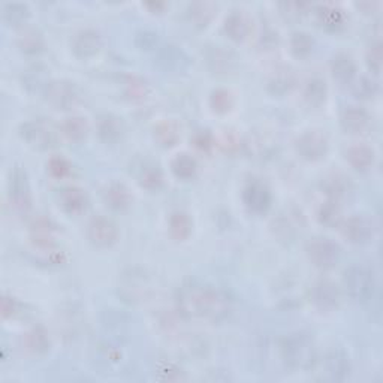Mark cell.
Here are the masks:
<instances>
[{
  "label": "cell",
  "instance_id": "obj_1",
  "mask_svg": "<svg viewBox=\"0 0 383 383\" xmlns=\"http://www.w3.org/2000/svg\"><path fill=\"white\" fill-rule=\"evenodd\" d=\"M175 301L182 316L187 319L205 318L218 322L225 319L231 310V299L225 292L196 282L183 284Z\"/></svg>",
  "mask_w": 383,
  "mask_h": 383
},
{
  "label": "cell",
  "instance_id": "obj_2",
  "mask_svg": "<svg viewBox=\"0 0 383 383\" xmlns=\"http://www.w3.org/2000/svg\"><path fill=\"white\" fill-rule=\"evenodd\" d=\"M282 358L291 368L309 370L316 362V346L313 338L306 333L286 335L280 345Z\"/></svg>",
  "mask_w": 383,
  "mask_h": 383
},
{
  "label": "cell",
  "instance_id": "obj_3",
  "mask_svg": "<svg viewBox=\"0 0 383 383\" xmlns=\"http://www.w3.org/2000/svg\"><path fill=\"white\" fill-rule=\"evenodd\" d=\"M343 283L349 296L358 303L372 299L376 291V277L372 270L362 265H352L345 271Z\"/></svg>",
  "mask_w": 383,
  "mask_h": 383
},
{
  "label": "cell",
  "instance_id": "obj_4",
  "mask_svg": "<svg viewBox=\"0 0 383 383\" xmlns=\"http://www.w3.org/2000/svg\"><path fill=\"white\" fill-rule=\"evenodd\" d=\"M21 138L36 150H48L56 147L59 141V133L52 123L47 118L27 120L20 126Z\"/></svg>",
  "mask_w": 383,
  "mask_h": 383
},
{
  "label": "cell",
  "instance_id": "obj_5",
  "mask_svg": "<svg viewBox=\"0 0 383 383\" xmlns=\"http://www.w3.org/2000/svg\"><path fill=\"white\" fill-rule=\"evenodd\" d=\"M306 252L310 262L321 270L334 268L341 256L340 245L325 237L311 238L306 245Z\"/></svg>",
  "mask_w": 383,
  "mask_h": 383
},
{
  "label": "cell",
  "instance_id": "obj_6",
  "mask_svg": "<svg viewBox=\"0 0 383 383\" xmlns=\"http://www.w3.org/2000/svg\"><path fill=\"white\" fill-rule=\"evenodd\" d=\"M9 199L18 213H27L32 207L30 184L27 172L21 167H16L9 174Z\"/></svg>",
  "mask_w": 383,
  "mask_h": 383
},
{
  "label": "cell",
  "instance_id": "obj_7",
  "mask_svg": "<svg viewBox=\"0 0 383 383\" xmlns=\"http://www.w3.org/2000/svg\"><path fill=\"white\" fill-rule=\"evenodd\" d=\"M296 153L309 162L322 160L328 153L326 136L318 131H307L295 141Z\"/></svg>",
  "mask_w": 383,
  "mask_h": 383
},
{
  "label": "cell",
  "instance_id": "obj_8",
  "mask_svg": "<svg viewBox=\"0 0 383 383\" xmlns=\"http://www.w3.org/2000/svg\"><path fill=\"white\" fill-rule=\"evenodd\" d=\"M118 231L113 221L104 217L96 216L87 225V238L96 248H111V245L117 241Z\"/></svg>",
  "mask_w": 383,
  "mask_h": 383
},
{
  "label": "cell",
  "instance_id": "obj_9",
  "mask_svg": "<svg viewBox=\"0 0 383 383\" xmlns=\"http://www.w3.org/2000/svg\"><path fill=\"white\" fill-rule=\"evenodd\" d=\"M45 99L50 105L57 109H70L77 98V87L71 81H65V79H52L48 83L45 91H44Z\"/></svg>",
  "mask_w": 383,
  "mask_h": 383
},
{
  "label": "cell",
  "instance_id": "obj_10",
  "mask_svg": "<svg viewBox=\"0 0 383 383\" xmlns=\"http://www.w3.org/2000/svg\"><path fill=\"white\" fill-rule=\"evenodd\" d=\"M243 201L250 213L264 214L270 210L272 196L268 186L259 180L250 182L243 190Z\"/></svg>",
  "mask_w": 383,
  "mask_h": 383
},
{
  "label": "cell",
  "instance_id": "obj_11",
  "mask_svg": "<svg viewBox=\"0 0 383 383\" xmlns=\"http://www.w3.org/2000/svg\"><path fill=\"white\" fill-rule=\"evenodd\" d=\"M311 303L321 311H333L340 306V289L331 280H318L310 291Z\"/></svg>",
  "mask_w": 383,
  "mask_h": 383
},
{
  "label": "cell",
  "instance_id": "obj_12",
  "mask_svg": "<svg viewBox=\"0 0 383 383\" xmlns=\"http://www.w3.org/2000/svg\"><path fill=\"white\" fill-rule=\"evenodd\" d=\"M341 232H343V237L357 245L367 244L373 237V223L368 217L365 216H352L348 221L341 223Z\"/></svg>",
  "mask_w": 383,
  "mask_h": 383
},
{
  "label": "cell",
  "instance_id": "obj_13",
  "mask_svg": "<svg viewBox=\"0 0 383 383\" xmlns=\"http://www.w3.org/2000/svg\"><path fill=\"white\" fill-rule=\"evenodd\" d=\"M71 48L79 59H89L102 48V38L94 29H81L71 39Z\"/></svg>",
  "mask_w": 383,
  "mask_h": 383
},
{
  "label": "cell",
  "instance_id": "obj_14",
  "mask_svg": "<svg viewBox=\"0 0 383 383\" xmlns=\"http://www.w3.org/2000/svg\"><path fill=\"white\" fill-rule=\"evenodd\" d=\"M156 63L165 72H183L190 65L187 54L175 45H163L157 50Z\"/></svg>",
  "mask_w": 383,
  "mask_h": 383
},
{
  "label": "cell",
  "instance_id": "obj_15",
  "mask_svg": "<svg viewBox=\"0 0 383 383\" xmlns=\"http://www.w3.org/2000/svg\"><path fill=\"white\" fill-rule=\"evenodd\" d=\"M237 56L234 51H231L221 45H213L205 51V62L209 67L216 74L231 72L237 66Z\"/></svg>",
  "mask_w": 383,
  "mask_h": 383
},
{
  "label": "cell",
  "instance_id": "obj_16",
  "mask_svg": "<svg viewBox=\"0 0 383 383\" xmlns=\"http://www.w3.org/2000/svg\"><path fill=\"white\" fill-rule=\"evenodd\" d=\"M370 116L361 106H346L340 114V125L348 133L358 135L370 126Z\"/></svg>",
  "mask_w": 383,
  "mask_h": 383
},
{
  "label": "cell",
  "instance_id": "obj_17",
  "mask_svg": "<svg viewBox=\"0 0 383 383\" xmlns=\"http://www.w3.org/2000/svg\"><path fill=\"white\" fill-rule=\"evenodd\" d=\"M244 150L250 157L264 160L276 155L277 144L274 140L270 138L268 135L255 132V133H250L249 138L244 141Z\"/></svg>",
  "mask_w": 383,
  "mask_h": 383
},
{
  "label": "cell",
  "instance_id": "obj_18",
  "mask_svg": "<svg viewBox=\"0 0 383 383\" xmlns=\"http://www.w3.org/2000/svg\"><path fill=\"white\" fill-rule=\"evenodd\" d=\"M352 372L350 360L343 350H333L325 358V374L331 380L341 382L349 377Z\"/></svg>",
  "mask_w": 383,
  "mask_h": 383
},
{
  "label": "cell",
  "instance_id": "obj_19",
  "mask_svg": "<svg viewBox=\"0 0 383 383\" xmlns=\"http://www.w3.org/2000/svg\"><path fill=\"white\" fill-rule=\"evenodd\" d=\"M17 45L24 54H38L44 50V36L35 26L23 24L17 33Z\"/></svg>",
  "mask_w": 383,
  "mask_h": 383
},
{
  "label": "cell",
  "instance_id": "obj_20",
  "mask_svg": "<svg viewBox=\"0 0 383 383\" xmlns=\"http://www.w3.org/2000/svg\"><path fill=\"white\" fill-rule=\"evenodd\" d=\"M322 190L323 194L328 196V199H334V201H341L348 198V195L352 192V184L349 177L334 172L326 175L322 180Z\"/></svg>",
  "mask_w": 383,
  "mask_h": 383
},
{
  "label": "cell",
  "instance_id": "obj_21",
  "mask_svg": "<svg viewBox=\"0 0 383 383\" xmlns=\"http://www.w3.org/2000/svg\"><path fill=\"white\" fill-rule=\"evenodd\" d=\"M96 129H98L99 138L105 144H116L117 141L121 140L123 132H125V128H123V121L114 114H104L98 118V125H96Z\"/></svg>",
  "mask_w": 383,
  "mask_h": 383
},
{
  "label": "cell",
  "instance_id": "obj_22",
  "mask_svg": "<svg viewBox=\"0 0 383 383\" xmlns=\"http://www.w3.org/2000/svg\"><path fill=\"white\" fill-rule=\"evenodd\" d=\"M59 199H60V205L63 207V210L70 214L83 213L87 209V204H89V198L84 194V190L75 186L62 189Z\"/></svg>",
  "mask_w": 383,
  "mask_h": 383
},
{
  "label": "cell",
  "instance_id": "obj_23",
  "mask_svg": "<svg viewBox=\"0 0 383 383\" xmlns=\"http://www.w3.org/2000/svg\"><path fill=\"white\" fill-rule=\"evenodd\" d=\"M225 33L232 39V40H244L250 33V21L249 18L244 16L241 11H232L229 16L225 18L223 24Z\"/></svg>",
  "mask_w": 383,
  "mask_h": 383
},
{
  "label": "cell",
  "instance_id": "obj_24",
  "mask_svg": "<svg viewBox=\"0 0 383 383\" xmlns=\"http://www.w3.org/2000/svg\"><path fill=\"white\" fill-rule=\"evenodd\" d=\"M346 159L353 170L365 172L373 167L374 163V150L365 144H355L348 148Z\"/></svg>",
  "mask_w": 383,
  "mask_h": 383
},
{
  "label": "cell",
  "instance_id": "obj_25",
  "mask_svg": "<svg viewBox=\"0 0 383 383\" xmlns=\"http://www.w3.org/2000/svg\"><path fill=\"white\" fill-rule=\"evenodd\" d=\"M331 72L338 83L348 84L352 83V79L357 75V65L349 54L337 52L331 59Z\"/></svg>",
  "mask_w": 383,
  "mask_h": 383
},
{
  "label": "cell",
  "instance_id": "obj_26",
  "mask_svg": "<svg viewBox=\"0 0 383 383\" xmlns=\"http://www.w3.org/2000/svg\"><path fill=\"white\" fill-rule=\"evenodd\" d=\"M32 243L39 249H50L54 244V225L47 217H38L30 228Z\"/></svg>",
  "mask_w": 383,
  "mask_h": 383
},
{
  "label": "cell",
  "instance_id": "obj_27",
  "mask_svg": "<svg viewBox=\"0 0 383 383\" xmlns=\"http://www.w3.org/2000/svg\"><path fill=\"white\" fill-rule=\"evenodd\" d=\"M105 202L109 209L123 211L132 204V195L129 189L123 183H111L104 192Z\"/></svg>",
  "mask_w": 383,
  "mask_h": 383
},
{
  "label": "cell",
  "instance_id": "obj_28",
  "mask_svg": "<svg viewBox=\"0 0 383 383\" xmlns=\"http://www.w3.org/2000/svg\"><path fill=\"white\" fill-rule=\"evenodd\" d=\"M24 348L27 352L35 355V357L45 355L51 348L48 333L43 326H33L32 330L27 331L24 335Z\"/></svg>",
  "mask_w": 383,
  "mask_h": 383
},
{
  "label": "cell",
  "instance_id": "obj_29",
  "mask_svg": "<svg viewBox=\"0 0 383 383\" xmlns=\"http://www.w3.org/2000/svg\"><path fill=\"white\" fill-rule=\"evenodd\" d=\"M316 17L322 27L330 32H337L343 29L345 26V16L343 12L331 5H319L316 6Z\"/></svg>",
  "mask_w": 383,
  "mask_h": 383
},
{
  "label": "cell",
  "instance_id": "obj_30",
  "mask_svg": "<svg viewBox=\"0 0 383 383\" xmlns=\"http://www.w3.org/2000/svg\"><path fill=\"white\" fill-rule=\"evenodd\" d=\"M60 132L63 133L65 138L70 140L71 143H81L87 136L89 125L84 117H66L60 125Z\"/></svg>",
  "mask_w": 383,
  "mask_h": 383
},
{
  "label": "cell",
  "instance_id": "obj_31",
  "mask_svg": "<svg viewBox=\"0 0 383 383\" xmlns=\"http://www.w3.org/2000/svg\"><path fill=\"white\" fill-rule=\"evenodd\" d=\"M318 221L326 228H337L343 223V211L340 202L334 199H326L318 211Z\"/></svg>",
  "mask_w": 383,
  "mask_h": 383
},
{
  "label": "cell",
  "instance_id": "obj_32",
  "mask_svg": "<svg viewBox=\"0 0 383 383\" xmlns=\"http://www.w3.org/2000/svg\"><path fill=\"white\" fill-rule=\"evenodd\" d=\"M192 222L190 216L186 211H174L170 217V234L177 241H184L192 234Z\"/></svg>",
  "mask_w": 383,
  "mask_h": 383
},
{
  "label": "cell",
  "instance_id": "obj_33",
  "mask_svg": "<svg viewBox=\"0 0 383 383\" xmlns=\"http://www.w3.org/2000/svg\"><path fill=\"white\" fill-rule=\"evenodd\" d=\"M217 6L211 2H194L189 5V20L196 27L209 26L216 17Z\"/></svg>",
  "mask_w": 383,
  "mask_h": 383
},
{
  "label": "cell",
  "instance_id": "obj_34",
  "mask_svg": "<svg viewBox=\"0 0 383 383\" xmlns=\"http://www.w3.org/2000/svg\"><path fill=\"white\" fill-rule=\"evenodd\" d=\"M155 140L162 147H174L180 141V129L174 121H160L153 129Z\"/></svg>",
  "mask_w": 383,
  "mask_h": 383
},
{
  "label": "cell",
  "instance_id": "obj_35",
  "mask_svg": "<svg viewBox=\"0 0 383 383\" xmlns=\"http://www.w3.org/2000/svg\"><path fill=\"white\" fill-rule=\"evenodd\" d=\"M294 84H295L294 74L287 70V67H283V70H279L271 75L267 87L271 94L282 96L289 91L294 87Z\"/></svg>",
  "mask_w": 383,
  "mask_h": 383
},
{
  "label": "cell",
  "instance_id": "obj_36",
  "mask_svg": "<svg viewBox=\"0 0 383 383\" xmlns=\"http://www.w3.org/2000/svg\"><path fill=\"white\" fill-rule=\"evenodd\" d=\"M171 170L177 179L190 180L192 177H195V174L198 171V163L190 155L180 153L172 159Z\"/></svg>",
  "mask_w": 383,
  "mask_h": 383
},
{
  "label": "cell",
  "instance_id": "obj_37",
  "mask_svg": "<svg viewBox=\"0 0 383 383\" xmlns=\"http://www.w3.org/2000/svg\"><path fill=\"white\" fill-rule=\"evenodd\" d=\"M328 96V87L322 78H311L304 87V99L311 106H321L325 104Z\"/></svg>",
  "mask_w": 383,
  "mask_h": 383
},
{
  "label": "cell",
  "instance_id": "obj_38",
  "mask_svg": "<svg viewBox=\"0 0 383 383\" xmlns=\"http://www.w3.org/2000/svg\"><path fill=\"white\" fill-rule=\"evenodd\" d=\"M138 182L147 190H157L163 184V174H162L160 168L157 165H155V163L145 162L144 165L140 168Z\"/></svg>",
  "mask_w": 383,
  "mask_h": 383
},
{
  "label": "cell",
  "instance_id": "obj_39",
  "mask_svg": "<svg viewBox=\"0 0 383 383\" xmlns=\"http://www.w3.org/2000/svg\"><path fill=\"white\" fill-rule=\"evenodd\" d=\"M23 83L24 87L29 91H45L50 79L47 77V71L40 66H33L30 70H27L26 74L23 75Z\"/></svg>",
  "mask_w": 383,
  "mask_h": 383
},
{
  "label": "cell",
  "instance_id": "obj_40",
  "mask_svg": "<svg viewBox=\"0 0 383 383\" xmlns=\"http://www.w3.org/2000/svg\"><path fill=\"white\" fill-rule=\"evenodd\" d=\"M313 48H314V39L311 38L310 33H307L304 30H296L292 33L291 51L295 57L304 59V57L310 56Z\"/></svg>",
  "mask_w": 383,
  "mask_h": 383
},
{
  "label": "cell",
  "instance_id": "obj_41",
  "mask_svg": "<svg viewBox=\"0 0 383 383\" xmlns=\"http://www.w3.org/2000/svg\"><path fill=\"white\" fill-rule=\"evenodd\" d=\"M234 105V98L232 93L226 89H216L210 94V106L217 114H226L232 109Z\"/></svg>",
  "mask_w": 383,
  "mask_h": 383
},
{
  "label": "cell",
  "instance_id": "obj_42",
  "mask_svg": "<svg viewBox=\"0 0 383 383\" xmlns=\"http://www.w3.org/2000/svg\"><path fill=\"white\" fill-rule=\"evenodd\" d=\"M4 17L9 24L23 26L24 21L29 17V6L21 2H8L2 8Z\"/></svg>",
  "mask_w": 383,
  "mask_h": 383
},
{
  "label": "cell",
  "instance_id": "obj_43",
  "mask_svg": "<svg viewBox=\"0 0 383 383\" xmlns=\"http://www.w3.org/2000/svg\"><path fill=\"white\" fill-rule=\"evenodd\" d=\"M148 93V86L140 77H128L125 81V94L132 101H141Z\"/></svg>",
  "mask_w": 383,
  "mask_h": 383
},
{
  "label": "cell",
  "instance_id": "obj_44",
  "mask_svg": "<svg viewBox=\"0 0 383 383\" xmlns=\"http://www.w3.org/2000/svg\"><path fill=\"white\" fill-rule=\"evenodd\" d=\"M307 4L303 2H282L279 4V9L282 16L287 21H299L307 13Z\"/></svg>",
  "mask_w": 383,
  "mask_h": 383
},
{
  "label": "cell",
  "instance_id": "obj_45",
  "mask_svg": "<svg viewBox=\"0 0 383 383\" xmlns=\"http://www.w3.org/2000/svg\"><path fill=\"white\" fill-rule=\"evenodd\" d=\"M379 86L374 79L362 77L357 81V84L353 86V93L357 94V98L361 99H372L377 94Z\"/></svg>",
  "mask_w": 383,
  "mask_h": 383
},
{
  "label": "cell",
  "instance_id": "obj_46",
  "mask_svg": "<svg viewBox=\"0 0 383 383\" xmlns=\"http://www.w3.org/2000/svg\"><path fill=\"white\" fill-rule=\"evenodd\" d=\"M48 171L52 177H56V179H63V177L71 172V165L65 157L52 156L48 160Z\"/></svg>",
  "mask_w": 383,
  "mask_h": 383
},
{
  "label": "cell",
  "instance_id": "obj_47",
  "mask_svg": "<svg viewBox=\"0 0 383 383\" xmlns=\"http://www.w3.org/2000/svg\"><path fill=\"white\" fill-rule=\"evenodd\" d=\"M367 65L370 67V71L374 74H380L382 71V44L374 43L367 51Z\"/></svg>",
  "mask_w": 383,
  "mask_h": 383
},
{
  "label": "cell",
  "instance_id": "obj_48",
  "mask_svg": "<svg viewBox=\"0 0 383 383\" xmlns=\"http://www.w3.org/2000/svg\"><path fill=\"white\" fill-rule=\"evenodd\" d=\"M194 144L196 148L202 150V152H209L210 148L214 147L216 144V138L214 135L210 132V131H198L195 135H194Z\"/></svg>",
  "mask_w": 383,
  "mask_h": 383
},
{
  "label": "cell",
  "instance_id": "obj_49",
  "mask_svg": "<svg viewBox=\"0 0 383 383\" xmlns=\"http://www.w3.org/2000/svg\"><path fill=\"white\" fill-rule=\"evenodd\" d=\"M135 44L141 50H152L156 48L157 44V35L152 30H141L135 36Z\"/></svg>",
  "mask_w": 383,
  "mask_h": 383
},
{
  "label": "cell",
  "instance_id": "obj_50",
  "mask_svg": "<svg viewBox=\"0 0 383 383\" xmlns=\"http://www.w3.org/2000/svg\"><path fill=\"white\" fill-rule=\"evenodd\" d=\"M222 147L223 152L232 155V153H235L237 150L240 148V141L237 140V136L234 133H231V132H226L222 135V138H221V144H218Z\"/></svg>",
  "mask_w": 383,
  "mask_h": 383
},
{
  "label": "cell",
  "instance_id": "obj_51",
  "mask_svg": "<svg viewBox=\"0 0 383 383\" xmlns=\"http://www.w3.org/2000/svg\"><path fill=\"white\" fill-rule=\"evenodd\" d=\"M17 310V303L13 298L9 296H4L2 298V316L6 319L9 316H12L13 313Z\"/></svg>",
  "mask_w": 383,
  "mask_h": 383
}]
</instances>
